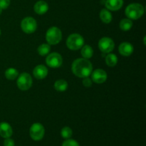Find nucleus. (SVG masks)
<instances>
[{
    "label": "nucleus",
    "instance_id": "f257e3e1",
    "mask_svg": "<svg viewBox=\"0 0 146 146\" xmlns=\"http://www.w3.org/2000/svg\"><path fill=\"white\" fill-rule=\"evenodd\" d=\"M72 71L80 78L88 77L92 73V64L86 58H78L72 64Z\"/></svg>",
    "mask_w": 146,
    "mask_h": 146
},
{
    "label": "nucleus",
    "instance_id": "f03ea898",
    "mask_svg": "<svg viewBox=\"0 0 146 146\" xmlns=\"http://www.w3.org/2000/svg\"><path fill=\"white\" fill-rule=\"evenodd\" d=\"M144 14V8L141 4L133 3L128 5L125 9V14L131 19H138Z\"/></svg>",
    "mask_w": 146,
    "mask_h": 146
},
{
    "label": "nucleus",
    "instance_id": "7ed1b4c3",
    "mask_svg": "<svg viewBox=\"0 0 146 146\" xmlns=\"http://www.w3.org/2000/svg\"><path fill=\"white\" fill-rule=\"evenodd\" d=\"M84 44V39L80 34H73L68 36L66 45L71 50H78L82 48Z\"/></svg>",
    "mask_w": 146,
    "mask_h": 146
},
{
    "label": "nucleus",
    "instance_id": "20e7f679",
    "mask_svg": "<svg viewBox=\"0 0 146 146\" xmlns=\"http://www.w3.org/2000/svg\"><path fill=\"white\" fill-rule=\"evenodd\" d=\"M61 38H62L61 31L57 27H51L47 31L46 35V41H48V43L49 44L55 45V44H58L61 41Z\"/></svg>",
    "mask_w": 146,
    "mask_h": 146
},
{
    "label": "nucleus",
    "instance_id": "39448f33",
    "mask_svg": "<svg viewBox=\"0 0 146 146\" xmlns=\"http://www.w3.org/2000/svg\"><path fill=\"white\" fill-rule=\"evenodd\" d=\"M45 129L41 123H36L30 128V136L34 141H41L44 136Z\"/></svg>",
    "mask_w": 146,
    "mask_h": 146
},
{
    "label": "nucleus",
    "instance_id": "423d86ee",
    "mask_svg": "<svg viewBox=\"0 0 146 146\" xmlns=\"http://www.w3.org/2000/svg\"><path fill=\"white\" fill-rule=\"evenodd\" d=\"M32 78L27 73H23L19 76L17 80V86L22 91H27L31 88L32 85Z\"/></svg>",
    "mask_w": 146,
    "mask_h": 146
},
{
    "label": "nucleus",
    "instance_id": "0eeeda50",
    "mask_svg": "<svg viewBox=\"0 0 146 146\" xmlns=\"http://www.w3.org/2000/svg\"><path fill=\"white\" fill-rule=\"evenodd\" d=\"M21 29L27 34H31L36 31L37 24L36 20L32 17H27L24 19L21 24Z\"/></svg>",
    "mask_w": 146,
    "mask_h": 146
},
{
    "label": "nucleus",
    "instance_id": "6e6552de",
    "mask_svg": "<svg viewBox=\"0 0 146 146\" xmlns=\"http://www.w3.org/2000/svg\"><path fill=\"white\" fill-rule=\"evenodd\" d=\"M115 44L113 41L108 37H104L98 42L99 49L104 53H110L113 50Z\"/></svg>",
    "mask_w": 146,
    "mask_h": 146
},
{
    "label": "nucleus",
    "instance_id": "1a4fd4ad",
    "mask_svg": "<svg viewBox=\"0 0 146 146\" xmlns=\"http://www.w3.org/2000/svg\"><path fill=\"white\" fill-rule=\"evenodd\" d=\"M62 57L58 53H52L46 59L47 65L51 68H58L62 64Z\"/></svg>",
    "mask_w": 146,
    "mask_h": 146
},
{
    "label": "nucleus",
    "instance_id": "9d476101",
    "mask_svg": "<svg viewBox=\"0 0 146 146\" xmlns=\"http://www.w3.org/2000/svg\"><path fill=\"white\" fill-rule=\"evenodd\" d=\"M92 80L96 84H102L107 79V74L103 69H96L92 73Z\"/></svg>",
    "mask_w": 146,
    "mask_h": 146
},
{
    "label": "nucleus",
    "instance_id": "9b49d317",
    "mask_svg": "<svg viewBox=\"0 0 146 146\" xmlns=\"http://www.w3.org/2000/svg\"><path fill=\"white\" fill-rule=\"evenodd\" d=\"M12 135V128L11 125L5 122L0 123V135L4 138H10Z\"/></svg>",
    "mask_w": 146,
    "mask_h": 146
},
{
    "label": "nucleus",
    "instance_id": "f8f14e48",
    "mask_svg": "<svg viewBox=\"0 0 146 146\" xmlns=\"http://www.w3.org/2000/svg\"><path fill=\"white\" fill-rule=\"evenodd\" d=\"M123 4V0H106L105 1V6L108 9L112 11H117L122 7Z\"/></svg>",
    "mask_w": 146,
    "mask_h": 146
},
{
    "label": "nucleus",
    "instance_id": "ddd939ff",
    "mask_svg": "<svg viewBox=\"0 0 146 146\" xmlns=\"http://www.w3.org/2000/svg\"><path fill=\"white\" fill-rule=\"evenodd\" d=\"M48 74V69L44 65H38L34 69V75L37 79H44Z\"/></svg>",
    "mask_w": 146,
    "mask_h": 146
},
{
    "label": "nucleus",
    "instance_id": "4468645a",
    "mask_svg": "<svg viewBox=\"0 0 146 146\" xmlns=\"http://www.w3.org/2000/svg\"><path fill=\"white\" fill-rule=\"evenodd\" d=\"M133 51V47L130 43L123 42L120 45L119 52L124 56H129Z\"/></svg>",
    "mask_w": 146,
    "mask_h": 146
},
{
    "label": "nucleus",
    "instance_id": "2eb2a0df",
    "mask_svg": "<svg viewBox=\"0 0 146 146\" xmlns=\"http://www.w3.org/2000/svg\"><path fill=\"white\" fill-rule=\"evenodd\" d=\"M48 5L46 1H38L34 5V11L38 14H44L48 11Z\"/></svg>",
    "mask_w": 146,
    "mask_h": 146
},
{
    "label": "nucleus",
    "instance_id": "dca6fc26",
    "mask_svg": "<svg viewBox=\"0 0 146 146\" xmlns=\"http://www.w3.org/2000/svg\"><path fill=\"white\" fill-rule=\"evenodd\" d=\"M100 18L102 20L103 22L106 23V24H108L112 20V15H111V12L108 11L106 9H104L100 12Z\"/></svg>",
    "mask_w": 146,
    "mask_h": 146
},
{
    "label": "nucleus",
    "instance_id": "f3484780",
    "mask_svg": "<svg viewBox=\"0 0 146 146\" xmlns=\"http://www.w3.org/2000/svg\"><path fill=\"white\" fill-rule=\"evenodd\" d=\"M93 54H94V51L90 46L86 45L83 46L82 49H81V55L83 56L84 58L88 59V58H91Z\"/></svg>",
    "mask_w": 146,
    "mask_h": 146
},
{
    "label": "nucleus",
    "instance_id": "a211bd4d",
    "mask_svg": "<svg viewBox=\"0 0 146 146\" xmlns=\"http://www.w3.org/2000/svg\"><path fill=\"white\" fill-rule=\"evenodd\" d=\"M118 62V58L113 54H109L106 57V63L110 67H113Z\"/></svg>",
    "mask_w": 146,
    "mask_h": 146
},
{
    "label": "nucleus",
    "instance_id": "6ab92c4d",
    "mask_svg": "<svg viewBox=\"0 0 146 146\" xmlns=\"http://www.w3.org/2000/svg\"><path fill=\"white\" fill-rule=\"evenodd\" d=\"M54 88L58 91H65L68 88V84L64 80H58L54 84Z\"/></svg>",
    "mask_w": 146,
    "mask_h": 146
},
{
    "label": "nucleus",
    "instance_id": "aec40b11",
    "mask_svg": "<svg viewBox=\"0 0 146 146\" xmlns=\"http://www.w3.org/2000/svg\"><path fill=\"white\" fill-rule=\"evenodd\" d=\"M19 75V73L17 70L15 68H10L6 71L5 72V76L7 79L9 80H14L15 78H17Z\"/></svg>",
    "mask_w": 146,
    "mask_h": 146
},
{
    "label": "nucleus",
    "instance_id": "412c9836",
    "mask_svg": "<svg viewBox=\"0 0 146 146\" xmlns=\"http://www.w3.org/2000/svg\"><path fill=\"white\" fill-rule=\"evenodd\" d=\"M133 27V22L128 19H123L120 23V27L123 31H128Z\"/></svg>",
    "mask_w": 146,
    "mask_h": 146
},
{
    "label": "nucleus",
    "instance_id": "4be33fe9",
    "mask_svg": "<svg viewBox=\"0 0 146 146\" xmlns=\"http://www.w3.org/2000/svg\"><path fill=\"white\" fill-rule=\"evenodd\" d=\"M51 47L48 44H43L40 45L38 48V52L41 56H45L49 53Z\"/></svg>",
    "mask_w": 146,
    "mask_h": 146
},
{
    "label": "nucleus",
    "instance_id": "5701e85b",
    "mask_svg": "<svg viewBox=\"0 0 146 146\" xmlns=\"http://www.w3.org/2000/svg\"><path fill=\"white\" fill-rule=\"evenodd\" d=\"M72 130L69 127H64L62 128L61 131V135L64 139H68L72 136Z\"/></svg>",
    "mask_w": 146,
    "mask_h": 146
},
{
    "label": "nucleus",
    "instance_id": "b1692460",
    "mask_svg": "<svg viewBox=\"0 0 146 146\" xmlns=\"http://www.w3.org/2000/svg\"><path fill=\"white\" fill-rule=\"evenodd\" d=\"M62 146H79V144L77 141L73 139H66V141L63 143Z\"/></svg>",
    "mask_w": 146,
    "mask_h": 146
},
{
    "label": "nucleus",
    "instance_id": "393cba45",
    "mask_svg": "<svg viewBox=\"0 0 146 146\" xmlns=\"http://www.w3.org/2000/svg\"><path fill=\"white\" fill-rule=\"evenodd\" d=\"M10 0H0V8L5 9L9 6Z\"/></svg>",
    "mask_w": 146,
    "mask_h": 146
},
{
    "label": "nucleus",
    "instance_id": "a878e982",
    "mask_svg": "<svg viewBox=\"0 0 146 146\" xmlns=\"http://www.w3.org/2000/svg\"><path fill=\"white\" fill-rule=\"evenodd\" d=\"M4 146H14V141L11 138H5L4 141Z\"/></svg>",
    "mask_w": 146,
    "mask_h": 146
},
{
    "label": "nucleus",
    "instance_id": "bb28decb",
    "mask_svg": "<svg viewBox=\"0 0 146 146\" xmlns=\"http://www.w3.org/2000/svg\"><path fill=\"white\" fill-rule=\"evenodd\" d=\"M83 84H84V86H85L86 87H90L92 85V81H91V80L89 78L85 77L84 79L83 80Z\"/></svg>",
    "mask_w": 146,
    "mask_h": 146
},
{
    "label": "nucleus",
    "instance_id": "cd10ccee",
    "mask_svg": "<svg viewBox=\"0 0 146 146\" xmlns=\"http://www.w3.org/2000/svg\"><path fill=\"white\" fill-rule=\"evenodd\" d=\"M1 12H2V9H1L0 8V14H1Z\"/></svg>",
    "mask_w": 146,
    "mask_h": 146
},
{
    "label": "nucleus",
    "instance_id": "c85d7f7f",
    "mask_svg": "<svg viewBox=\"0 0 146 146\" xmlns=\"http://www.w3.org/2000/svg\"><path fill=\"white\" fill-rule=\"evenodd\" d=\"M0 34H1V30H0Z\"/></svg>",
    "mask_w": 146,
    "mask_h": 146
}]
</instances>
